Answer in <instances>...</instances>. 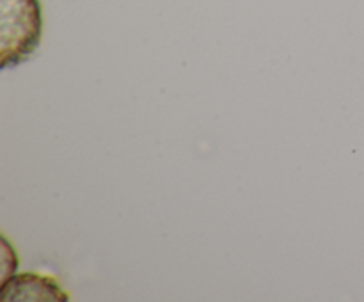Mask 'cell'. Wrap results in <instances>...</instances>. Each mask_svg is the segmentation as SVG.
<instances>
[{
    "label": "cell",
    "instance_id": "cell-2",
    "mask_svg": "<svg viewBox=\"0 0 364 302\" xmlns=\"http://www.w3.org/2000/svg\"><path fill=\"white\" fill-rule=\"evenodd\" d=\"M2 301H70L63 286L53 277L39 272H21L4 279Z\"/></svg>",
    "mask_w": 364,
    "mask_h": 302
},
{
    "label": "cell",
    "instance_id": "cell-1",
    "mask_svg": "<svg viewBox=\"0 0 364 302\" xmlns=\"http://www.w3.org/2000/svg\"><path fill=\"white\" fill-rule=\"evenodd\" d=\"M43 36L39 0H0V52L2 70L31 59Z\"/></svg>",
    "mask_w": 364,
    "mask_h": 302
}]
</instances>
